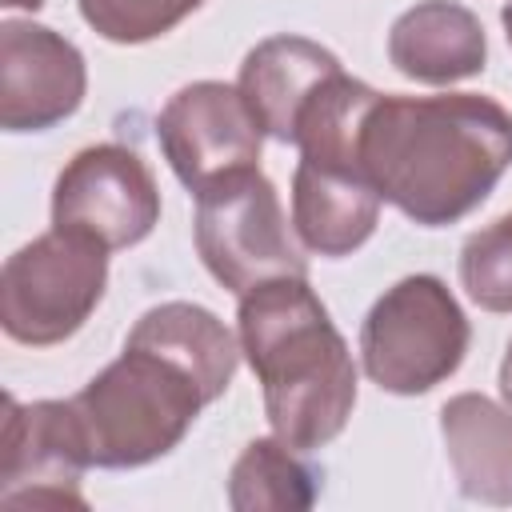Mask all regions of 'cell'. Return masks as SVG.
<instances>
[{
    "label": "cell",
    "instance_id": "d6986e66",
    "mask_svg": "<svg viewBox=\"0 0 512 512\" xmlns=\"http://www.w3.org/2000/svg\"><path fill=\"white\" fill-rule=\"evenodd\" d=\"M500 24H504V36H508V44H512V0L500 8Z\"/></svg>",
    "mask_w": 512,
    "mask_h": 512
},
{
    "label": "cell",
    "instance_id": "6da1fadb",
    "mask_svg": "<svg viewBox=\"0 0 512 512\" xmlns=\"http://www.w3.org/2000/svg\"><path fill=\"white\" fill-rule=\"evenodd\" d=\"M236 364L240 336L216 312L188 300L148 308L124 352L72 396L88 460L120 472L168 456L196 416L228 392Z\"/></svg>",
    "mask_w": 512,
    "mask_h": 512
},
{
    "label": "cell",
    "instance_id": "ba28073f",
    "mask_svg": "<svg viewBox=\"0 0 512 512\" xmlns=\"http://www.w3.org/2000/svg\"><path fill=\"white\" fill-rule=\"evenodd\" d=\"M156 140L176 180L200 196L224 176L260 168L264 128L256 124L240 88L224 80H196L168 96L156 116Z\"/></svg>",
    "mask_w": 512,
    "mask_h": 512
},
{
    "label": "cell",
    "instance_id": "8992f818",
    "mask_svg": "<svg viewBox=\"0 0 512 512\" xmlns=\"http://www.w3.org/2000/svg\"><path fill=\"white\" fill-rule=\"evenodd\" d=\"M196 252L216 284L244 296L276 276H308V256L288 232V216L260 168L224 176L196 196Z\"/></svg>",
    "mask_w": 512,
    "mask_h": 512
},
{
    "label": "cell",
    "instance_id": "277c9868",
    "mask_svg": "<svg viewBox=\"0 0 512 512\" xmlns=\"http://www.w3.org/2000/svg\"><path fill=\"white\" fill-rule=\"evenodd\" d=\"M468 316L452 288L416 272L396 280L360 324V360L368 380L392 396H424L468 356Z\"/></svg>",
    "mask_w": 512,
    "mask_h": 512
},
{
    "label": "cell",
    "instance_id": "52a82bcc",
    "mask_svg": "<svg viewBox=\"0 0 512 512\" xmlns=\"http://www.w3.org/2000/svg\"><path fill=\"white\" fill-rule=\"evenodd\" d=\"M160 224V188L140 152L88 144L56 176L52 228L80 232L100 248H132Z\"/></svg>",
    "mask_w": 512,
    "mask_h": 512
},
{
    "label": "cell",
    "instance_id": "2e32d148",
    "mask_svg": "<svg viewBox=\"0 0 512 512\" xmlns=\"http://www.w3.org/2000/svg\"><path fill=\"white\" fill-rule=\"evenodd\" d=\"M460 284L484 312H512V212L464 240Z\"/></svg>",
    "mask_w": 512,
    "mask_h": 512
},
{
    "label": "cell",
    "instance_id": "e0dca14e",
    "mask_svg": "<svg viewBox=\"0 0 512 512\" xmlns=\"http://www.w3.org/2000/svg\"><path fill=\"white\" fill-rule=\"evenodd\" d=\"M204 0H80L84 24L108 44H148L188 20Z\"/></svg>",
    "mask_w": 512,
    "mask_h": 512
},
{
    "label": "cell",
    "instance_id": "5b68a950",
    "mask_svg": "<svg viewBox=\"0 0 512 512\" xmlns=\"http://www.w3.org/2000/svg\"><path fill=\"white\" fill-rule=\"evenodd\" d=\"M108 288V248L52 228L16 248L0 272V324L16 344L48 348L84 328Z\"/></svg>",
    "mask_w": 512,
    "mask_h": 512
},
{
    "label": "cell",
    "instance_id": "9c48e42d",
    "mask_svg": "<svg viewBox=\"0 0 512 512\" xmlns=\"http://www.w3.org/2000/svg\"><path fill=\"white\" fill-rule=\"evenodd\" d=\"M92 468L72 400L8 396L0 448V504L8 508H88L80 476Z\"/></svg>",
    "mask_w": 512,
    "mask_h": 512
},
{
    "label": "cell",
    "instance_id": "4fadbf2b",
    "mask_svg": "<svg viewBox=\"0 0 512 512\" xmlns=\"http://www.w3.org/2000/svg\"><path fill=\"white\" fill-rule=\"evenodd\" d=\"M388 60L416 84H456L484 72L488 40L476 12L456 0H420L392 20Z\"/></svg>",
    "mask_w": 512,
    "mask_h": 512
},
{
    "label": "cell",
    "instance_id": "7c38bea8",
    "mask_svg": "<svg viewBox=\"0 0 512 512\" xmlns=\"http://www.w3.org/2000/svg\"><path fill=\"white\" fill-rule=\"evenodd\" d=\"M380 192L356 164L304 160L292 172V228L308 252L352 256L380 220Z\"/></svg>",
    "mask_w": 512,
    "mask_h": 512
},
{
    "label": "cell",
    "instance_id": "3957f363",
    "mask_svg": "<svg viewBox=\"0 0 512 512\" xmlns=\"http://www.w3.org/2000/svg\"><path fill=\"white\" fill-rule=\"evenodd\" d=\"M236 336L280 440L312 452L344 432L356 408V364L308 276H276L248 288L236 308Z\"/></svg>",
    "mask_w": 512,
    "mask_h": 512
},
{
    "label": "cell",
    "instance_id": "5bb4252c",
    "mask_svg": "<svg viewBox=\"0 0 512 512\" xmlns=\"http://www.w3.org/2000/svg\"><path fill=\"white\" fill-rule=\"evenodd\" d=\"M440 436L460 496L496 508L512 504V408L460 392L440 408Z\"/></svg>",
    "mask_w": 512,
    "mask_h": 512
},
{
    "label": "cell",
    "instance_id": "9a60e30c",
    "mask_svg": "<svg viewBox=\"0 0 512 512\" xmlns=\"http://www.w3.org/2000/svg\"><path fill=\"white\" fill-rule=\"evenodd\" d=\"M280 436L252 440L228 472V504L236 512H300L320 496V472L304 464Z\"/></svg>",
    "mask_w": 512,
    "mask_h": 512
},
{
    "label": "cell",
    "instance_id": "30bf717a",
    "mask_svg": "<svg viewBox=\"0 0 512 512\" xmlns=\"http://www.w3.org/2000/svg\"><path fill=\"white\" fill-rule=\"evenodd\" d=\"M88 68L80 48L32 20L0 24V128L48 132L84 104Z\"/></svg>",
    "mask_w": 512,
    "mask_h": 512
},
{
    "label": "cell",
    "instance_id": "7a4b0ae2",
    "mask_svg": "<svg viewBox=\"0 0 512 512\" xmlns=\"http://www.w3.org/2000/svg\"><path fill=\"white\" fill-rule=\"evenodd\" d=\"M356 164L384 204L420 228H444L476 212L512 168V112L480 92H376Z\"/></svg>",
    "mask_w": 512,
    "mask_h": 512
},
{
    "label": "cell",
    "instance_id": "ac0fdd59",
    "mask_svg": "<svg viewBox=\"0 0 512 512\" xmlns=\"http://www.w3.org/2000/svg\"><path fill=\"white\" fill-rule=\"evenodd\" d=\"M500 396L512 404V340L504 348V360H500Z\"/></svg>",
    "mask_w": 512,
    "mask_h": 512
},
{
    "label": "cell",
    "instance_id": "8fae6325",
    "mask_svg": "<svg viewBox=\"0 0 512 512\" xmlns=\"http://www.w3.org/2000/svg\"><path fill=\"white\" fill-rule=\"evenodd\" d=\"M340 60L308 36H268L240 64V96L248 100L264 136L292 144L304 108L340 76Z\"/></svg>",
    "mask_w": 512,
    "mask_h": 512
},
{
    "label": "cell",
    "instance_id": "ffe728a7",
    "mask_svg": "<svg viewBox=\"0 0 512 512\" xmlns=\"http://www.w3.org/2000/svg\"><path fill=\"white\" fill-rule=\"evenodd\" d=\"M4 4H8V8H32V12H36L44 0H4Z\"/></svg>",
    "mask_w": 512,
    "mask_h": 512
}]
</instances>
